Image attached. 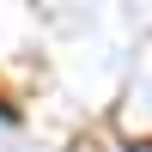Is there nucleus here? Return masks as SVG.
Returning a JSON list of instances; mask_svg holds the SVG:
<instances>
[]
</instances>
